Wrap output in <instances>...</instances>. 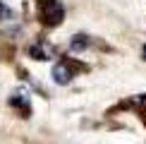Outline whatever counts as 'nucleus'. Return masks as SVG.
I'll return each instance as SVG.
<instances>
[{
	"mask_svg": "<svg viewBox=\"0 0 146 144\" xmlns=\"http://www.w3.org/2000/svg\"><path fill=\"white\" fill-rule=\"evenodd\" d=\"M36 7H38V19L46 27H58L65 19V10L58 0H36Z\"/></svg>",
	"mask_w": 146,
	"mask_h": 144,
	"instance_id": "1",
	"label": "nucleus"
},
{
	"mask_svg": "<svg viewBox=\"0 0 146 144\" xmlns=\"http://www.w3.org/2000/svg\"><path fill=\"white\" fill-rule=\"evenodd\" d=\"M144 58H146V46H144Z\"/></svg>",
	"mask_w": 146,
	"mask_h": 144,
	"instance_id": "8",
	"label": "nucleus"
},
{
	"mask_svg": "<svg viewBox=\"0 0 146 144\" xmlns=\"http://www.w3.org/2000/svg\"><path fill=\"white\" fill-rule=\"evenodd\" d=\"M29 53H31V58H36V60H50L53 58L50 46H46V43H34L29 48Z\"/></svg>",
	"mask_w": 146,
	"mask_h": 144,
	"instance_id": "4",
	"label": "nucleus"
},
{
	"mask_svg": "<svg viewBox=\"0 0 146 144\" xmlns=\"http://www.w3.org/2000/svg\"><path fill=\"white\" fill-rule=\"evenodd\" d=\"M137 103H139V111H141L144 115H146V94H141V96H139V99H137Z\"/></svg>",
	"mask_w": 146,
	"mask_h": 144,
	"instance_id": "6",
	"label": "nucleus"
},
{
	"mask_svg": "<svg viewBox=\"0 0 146 144\" xmlns=\"http://www.w3.org/2000/svg\"><path fill=\"white\" fill-rule=\"evenodd\" d=\"M72 77H74V70H72L70 63H65V60L53 67V82H55V84H62V87H65V84L72 82Z\"/></svg>",
	"mask_w": 146,
	"mask_h": 144,
	"instance_id": "2",
	"label": "nucleus"
},
{
	"mask_svg": "<svg viewBox=\"0 0 146 144\" xmlns=\"http://www.w3.org/2000/svg\"><path fill=\"white\" fill-rule=\"evenodd\" d=\"M86 46H89L86 36H74V41H72V51H84Z\"/></svg>",
	"mask_w": 146,
	"mask_h": 144,
	"instance_id": "5",
	"label": "nucleus"
},
{
	"mask_svg": "<svg viewBox=\"0 0 146 144\" xmlns=\"http://www.w3.org/2000/svg\"><path fill=\"white\" fill-rule=\"evenodd\" d=\"M10 106L19 108V111H22V115L27 118V115H29V96H27V91H24V89H19L17 94H12V99H10Z\"/></svg>",
	"mask_w": 146,
	"mask_h": 144,
	"instance_id": "3",
	"label": "nucleus"
},
{
	"mask_svg": "<svg viewBox=\"0 0 146 144\" xmlns=\"http://www.w3.org/2000/svg\"><path fill=\"white\" fill-rule=\"evenodd\" d=\"M0 17H5V19L10 17V10H7V7H3V5H0Z\"/></svg>",
	"mask_w": 146,
	"mask_h": 144,
	"instance_id": "7",
	"label": "nucleus"
}]
</instances>
